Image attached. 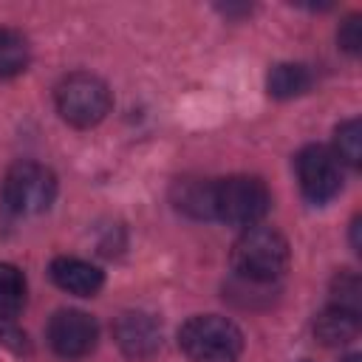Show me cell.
<instances>
[{
	"instance_id": "1",
	"label": "cell",
	"mask_w": 362,
	"mask_h": 362,
	"mask_svg": "<svg viewBox=\"0 0 362 362\" xmlns=\"http://www.w3.org/2000/svg\"><path fill=\"white\" fill-rule=\"evenodd\" d=\"M288 266V240L272 226H246L232 246V269L249 283H272Z\"/></svg>"
},
{
	"instance_id": "2",
	"label": "cell",
	"mask_w": 362,
	"mask_h": 362,
	"mask_svg": "<svg viewBox=\"0 0 362 362\" xmlns=\"http://www.w3.org/2000/svg\"><path fill=\"white\" fill-rule=\"evenodd\" d=\"M178 348L192 362H235L243 351V334L221 314H195L178 328Z\"/></svg>"
},
{
	"instance_id": "3",
	"label": "cell",
	"mask_w": 362,
	"mask_h": 362,
	"mask_svg": "<svg viewBox=\"0 0 362 362\" xmlns=\"http://www.w3.org/2000/svg\"><path fill=\"white\" fill-rule=\"evenodd\" d=\"M272 192L257 175H226L212 181V218L229 226H255L266 218Z\"/></svg>"
},
{
	"instance_id": "4",
	"label": "cell",
	"mask_w": 362,
	"mask_h": 362,
	"mask_svg": "<svg viewBox=\"0 0 362 362\" xmlns=\"http://www.w3.org/2000/svg\"><path fill=\"white\" fill-rule=\"evenodd\" d=\"M54 102H57L59 116L68 124L85 130V127L99 124L110 113L113 96H110V88H107L105 79H99L96 74L76 71V74H68L57 85Z\"/></svg>"
},
{
	"instance_id": "5",
	"label": "cell",
	"mask_w": 362,
	"mask_h": 362,
	"mask_svg": "<svg viewBox=\"0 0 362 362\" xmlns=\"http://www.w3.org/2000/svg\"><path fill=\"white\" fill-rule=\"evenodd\" d=\"M0 195L8 212L14 215H40L57 198V175L37 161H20L8 167Z\"/></svg>"
},
{
	"instance_id": "6",
	"label": "cell",
	"mask_w": 362,
	"mask_h": 362,
	"mask_svg": "<svg viewBox=\"0 0 362 362\" xmlns=\"http://www.w3.org/2000/svg\"><path fill=\"white\" fill-rule=\"evenodd\" d=\"M294 164L300 189L311 204H325L342 189V164L328 147L308 144L297 153Z\"/></svg>"
},
{
	"instance_id": "7",
	"label": "cell",
	"mask_w": 362,
	"mask_h": 362,
	"mask_svg": "<svg viewBox=\"0 0 362 362\" xmlns=\"http://www.w3.org/2000/svg\"><path fill=\"white\" fill-rule=\"evenodd\" d=\"M45 339L51 351L62 359H79L88 356L96 348L99 339V325L90 314L79 308H59L45 328Z\"/></svg>"
},
{
	"instance_id": "8",
	"label": "cell",
	"mask_w": 362,
	"mask_h": 362,
	"mask_svg": "<svg viewBox=\"0 0 362 362\" xmlns=\"http://www.w3.org/2000/svg\"><path fill=\"white\" fill-rule=\"evenodd\" d=\"M113 339L130 359H147L161 348V325L147 311H124L113 322Z\"/></svg>"
},
{
	"instance_id": "9",
	"label": "cell",
	"mask_w": 362,
	"mask_h": 362,
	"mask_svg": "<svg viewBox=\"0 0 362 362\" xmlns=\"http://www.w3.org/2000/svg\"><path fill=\"white\" fill-rule=\"evenodd\" d=\"M48 274L51 280L68 291V294H76V297H93L102 286H105V274L99 266L82 260V257H68V255H59L51 260L48 266Z\"/></svg>"
},
{
	"instance_id": "10",
	"label": "cell",
	"mask_w": 362,
	"mask_h": 362,
	"mask_svg": "<svg viewBox=\"0 0 362 362\" xmlns=\"http://www.w3.org/2000/svg\"><path fill=\"white\" fill-rule=\"evenodd\" d=\"M311 331L322 345H345L359 331V314L345 311L339 305H328L314 317Z\"/></svg>"
},
{
	"instance_id": "11",
	"label": "cell",
	"mask_w": 362,
	"mask_h": 362,
	"mask_svg": "<svg viewBox=\"0 0 362 362\" xmlns=\"http://www.w3.org/2000/svg\"><path fill=\"white\" fill-rule=\"evenodd\" d=\"M314 85V74L303 62H277L266 76V90L274 99H294L308 93Z\"/></svg>"
},
{
	"instance_id": "12",
	"label": "cell",
	"mask_w": 362,
	"mask_h": 362,
	"mask_svg": "<svg viewBox=\"0 0 362 362\" xmlns=\"http://www.w3.org/2000/svg\"><path fill=\"white\" fill-rule=\"evenodd\" d=\"M28 59H31L28 40L17 28L0 25V79L20 76L28 68Z\"/></svg>"
},
{
	"instance_id": "13",
	"label": "cell",
	"mask_w": 362,
	"mask_h": 362,
	"mask_svg": "<svg viewBox=\"0 0 362 362\" xmlns=\"http://www.w3.org/2000/svg\"><path fill=\"white\" fill-rule=\"evenodd\" d=\"M175 206L189 218H212V181H201V178L178 181Z\"/></svg>"
},
{
	"instance_id": "14",
	"label": "cell",
	"mask_w": 362,
	"mask_h": 362,
	"mask_svg": "<svg viewBox=\"0 0 362 362\" xmlns=\"http://www.w3.org/2000/svg\"><path fill=\"white\" fill-rule=\"evenodd\" d=\"M25 305V277L17 266L0 260V320H14Z\"/></svg>"
},
{
	"instance_id": "15",
	"label": "cell",
	"mask_w": 362,
	"mask_h": 362,
	"mask_svg": "<svg viewBox=\"0 0 362 362\" xmlns=\"http://www.w3.org/2000/svg\"><path fill=\"white\" fill-rule=\"evenodd\" d=\"M339 164L345 161L348 167H359L362 164V127L359 119H345L337 130H334V150H331Z\"/></svg>"
},
{
	"instance_id": "16",
	"label": "cell",
	"mask_w": 362,
	"mask_h": 362,
	"mask_svg": "<svg viewBox=\"0 0 362 362\" xmlns=\"http://www.w3.org/2000/svg\"><path fill=\"white\" fill-rule=\"evenodd\" d=\"M331 305L359 314V277L354 272H339L331 286Z\"/></svg>"
},
{
	"instance_id": "17",
	"label": "cell",
	"mask_w": 362,
	"mask_h": 362,
	"mask_svg": "<svg viewBox=\"0 0 362 362\" xmlns=\"http://www.w3.org/2000/svg\"><path fill=\"white\" fill-rule=\"evenodd\" d=\"M337 42L342 51L348 54H356L359 45H362V23H359V14H351L339 23V31H337Z\"/></svg>"
},
{
	"instance_id": "18",
	"label": "cell",
	"mask_w": 362,
	"mask_h": 362,
	"mask_svg": "<svg viewBox=\"0 0 362 362\" xmlns=\"http://www.w3.org/2000/svg\"><path fill=\"white\" fill-rule=\"evenodd\" d=\"M351 246H354V252H359V218H354V223H351Z\"/></svg>"
},
{
	"instance_id": "19",
	"label": "cell",
	"mask_w": 362,
	"mask_h": 362,
	"mask_svg": "<svg viewBox=\"0 0 362 362\" xmlns=\"http://www.w3.org/2000/svg\"><path fill=\"white\" fill-rule=\"evenodd\" d=\"M345 362H359V354H351V356H348Z\"/></svg>"
}]
</instances>
